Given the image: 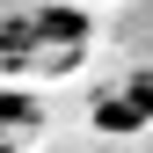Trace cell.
<instances>
[{
	"label": "cell",
	"mask_w": 153,
	"mask_h": 153,
	"mask_svg": "<svg viewBox=\"0 0 153 153\" xmlns=\"http://www.w3.org/2000/svg\"><path fill=\"white\" fill-rule=\"evenodd\" d=\"M95 22L80 7H15L0 15V80H59L88 59Z\"/></svg>",
	"instance_id": "1"
},
{
	"label": "cell",
	"mask_w": 153,
	"mask_h": 153,
	"mask_svg": "<svg viewBox=\"0 0 153 153\" xmlns=\"http://www.w3.org/2000/svg\"><path fill=\"white\" fill-rule=\"evenodd\" d=\"M95 124H102V131H139V124H153V66H139L124 88H102V95H95Z\"/></svg>",
	"instance_id": "2"
},
{
	"label": "cell",
	"mask_w": 153,
	"mask_h": 153,
	"mask_svg": "<svg viewBox=\"0 0 153 153\" xmlns=\"http://www.w3.org/2000/svg\"><path fill=\"white\" fill-rule=\"evenodd\" d=\"M36 124V102L29 95H0V131H29Z\"/></svg>",
	"instance_id": "3"
}]
</instances>
